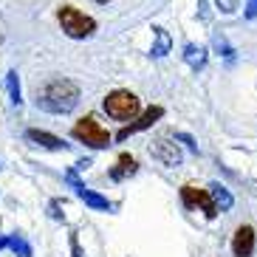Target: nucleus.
I'll return each instance as SVG.
<instances>
[{
	"label": "nucleus",
	"mask_w": 257,
	"mask_h": 257,
	"mask_svg": "<svg viewBox=\"0 0 257 257\" xmlns=\"http://www.w3.org/2000/svg\"><path fill=\"white\" fill-rule=\"evenodd\" d=\"M34 102H37L40 110L54 116H65L71 113L76 105H79V85L71 82V79H48L46 85H40L37 93H34Z\"/></svg>",
	"instance_id": "nucleus-1"
},
{
	"label": "nucleus",
	"mask_w": 257,
	"mask_h": 257,
	"mask_svg": "<svg viewBox=\"0 0 257 257\" xmlns=\"http://www.w3.org/2000/svg\"><path fill=\"white\" fill-rule=\"evenodd\" d=\"M105 113L116 121H136L142 116V102L130 91H110L105 96Z\"/></svg>",
	"instance_id": "nucleus-2"
},
{
	"label": "nucleus",
	"mask_w": 257,
	"mask_h": 257,
	"mask_svg": "<svg viewBox=\"0 0 257 257\" xmlns=\"http://www.w3.org/2000/svg\"><path fill=\"white\" fill-rule=\"evenodd\" d=\"M57 20H60L62 31H65L71 40H85V37H91L93 31H96V20L88 17V15H82V12L74 9V6H60Z\"/></svg>",
	"instance_id": "nucleus-3"
},
{
	"label": "nucleus",
	"mask_w": 257,
	"mask_h": 257,
	"mask_svg": "<svg viewBox=\"0 0 257 257\" xmlns=\"http://www.w3.org/2000/svg\"><path fill=\"white\" fill-rule=\"evenodd\" d=\"M71 136H74L76 142H82L85 147H91V150H105L107 144H110V139H113L107 133V127H102L93 116H82V119L71 127Z\"/></svg>",
	"instance_id": "nucleus-4"
},
{
	"label": "nucleus",
	"mask_w": 257,
	"mask_h": 257,
	"mask_svg": "<svg viewBox=\"0 0 257 257\" xmlns=\"http://www.w3.org/2000/svg\"><path fill=\"white\" fill-rule=\"evenodd\" d=\"M65 184H68V187L74 189V195L79 198V201H85L91 209H99V212H110L113 209V204H110L105 195L93 192L91 187H85V181H79V170H76V167H71L68 173H65Z\"/></svg>",
	"instance_id": "nucleus-5"
},
{
	"label": "nucleus",
	"mask_w": 257,
	"mask_h": 257,
	"mask_svg": "<svg viewBox=\"0 0 257 257\" xmlns=\"http://www.w3.org/2000/svg\"><path fill=\"white\" fill-rule=\"evenodd\" d=\"M181 204L187 206V209H195V206H201V212H204L209 220L218 218V204H215V198L209 195V189H198V187H181Z\"/></svg>",
	"instance_id": "nucleus-6"
},
{
	"label": "nucleus",
	"mask_w": 257,
	"mask_h": 257,
	"mask_svg": "<svg viewBox=\"0 0 257 257\" xmlns=\"http://www.w3.org/2000/svg\"><path fill=\"white\" fill-rule=\"evenodd\" d=\"M150 153H153V159L161 161L164 167H178L184 161V153H181V147L175 144V136L173 139H170V136L156 139V142H153V147H150Z\"/></svg>",
	"instance_id": "nucleus-7"
},
{
	"label": "nucleus",
	"mask_w": 257,
	"mask_h": 257,
	"mask_svg": "<svg viewBox=\"0 0 257 257\" xmlns=\"http://www.w3.org/2000/svg\"><path fill=\"white\" fill-rule=\"evenodd\" d=\"M164 116V107H159V105H153V107H147L142 116H139L136 121H130V124H124V127L116 133V142H127L130 136H136V133H142V130H147V127H153L156 121Z\"/></svg>",
	"instance_id": "nucleus-8"
},
{
	"label": "nucleus",
	"mask_w": 257,
	"mask_h": 257,
	"mask_svg": "<svg viewBox=\"0 0 257 257\" xmlns=\"http://www.w3.org/2000/svg\"><path fill=\"white\" fill-rule=\"evenodd\" d=\"M254 229L251 226H237L232 237V254L234 257H251L254 254Z\"/></svg>",
	"instance_id": "nucleus-9"
},
{
	"label": "nucleus",
	"mask_w": 257,
	"mask_h": 257,
	"mask_svg": "<svg viewBox=\"0 0 257 257\" xmlns=\"http://www.w3.org/2000/svg\"><path fill=\"white\" fill-rule=\"evenodd\" d=\"M139 170V161L130 156V153H121L119 159H116V164L110 167V173H107V178L110 181H124V178H130V175H136Z\"/></svg>",
	"instance_id": "nucleus-10"
},
{
	"label": "nucleus",
	"mask_w": 257,
	"mask_h": 257,
	"mask_svg": "<svg viewBox=\"0 0 257 257\" xmlns=\"http://www.w3.org/2000/svg\"><path fill=\"white\" fill-rule=\"evenodd\" d=\"M26 139H29V142H34L37 144V147H46V150H68V144L62 142L60 136H54V133H46V130H26Z\"/></svg>",
	"instance_id": "nucleus-11"
},
{
	"label": "nucleus",
	"mask_w": 257,
	"mask_h": 257,
	"mask_svg": "<svg viewBox=\"0 0 257 257\" xmlns=\"http://www.w3.org/2000/svg\"><path fill=\"white\" fill-rule=\"evenodd\" d=\"M184 60L192 71H204L206 62H209V51L204 46H195V43H187L184 46Z\"/></svg>",
	"instance_id": "nucleus-12"
},
{
	"label": "nucleus",
	"mask_w": 257,
	"mask_h": 257,
	"mask_svg": "<svg viewBox=\"0 0 257 257\" xmlns=\"http://www.w3.org/2000/svg\"><path fill=\"white\" fill-rule=\"evenodd\" d=\"M153 48H150V57H167L170 54V48H173V40H170V31L161 29V26H156L153 29Z\"/></svg>",
	"instance_id": "nucleus-13"
},
{
	"label": "nucleus",
	"mask_w": 257,
	"mask_h": 257,
	"mask_svg": "<svg viewBox=\"0 0 257 257\" xmlns=\"http://www.w3.org/2000/svg\"><path fill=\"white\" fill-rule=\"evenodd\" d=\"M206 189H209V195L215 198V204H218V209H220V212H229V209H232L234 198H232V192H229L226 187H220L218 181H212Z\"/></svg>",
	"instance_id": "nucleus-14"
},
{
	"label": "nucleus",
	"mask_w": 257,
	"mask_h": 257,
	"mask_svg": "<svg viewBox=\"0 0 257 257\" xmlns=\"http://www.w3.org/2000/svg\"><path fill=\"white\" fill-rule=\"evenodd\" d=\"M6 88H9V99H12V105H15V107L23 105V93H20V76H17L15 68L6 74Z\"/></svg>",
	"instance_id": "nucleus-15"
},
{
	"label": "nucleus",
	"mask_w": 257,
	"mask_h": 257,
	"mask_svg": "<svg viewBox=\"0 0 257 257\" xmlns=\"http://www.w3.org/2000/svg\"><path fill=\"white\" fill-rule=\"evenodd\" d=\"M9 249L15 251L17 257H31V246L20 237V234H9Z\"/></svg>",
	"instance_id": "nucleus-16"
},
{
	"label": "nucleus",
	"mask_w": 257,
	"mask_h": 257,
	"mask_svg": "<svg viewBox=\"0 0 257 257\" xmlns=\"http://www.w3.org/2000/svg\"><path fill=\"white\" fill-rule=\"evenodd\" d=\"M215 6H218V12H223V15H234L237 6H240V0H215Z\"/></svg>",
	"instance_id": "nucleus-17"
},
{
	"label": "nucleus",
	"mask_w": 257,
	"mask_h": 257,
	"mask_svg": "<svg viewBox=\"0 0 257 257\" xmlns=\"http://www.w3.org/2000/svg\"><path fill=\"white\" fill-rule=\"evenodd\" d=\"M215 48H218V51L223 54V57H226V60H232V57H234L232 46H229L226 40H223V34H215Z\"/></svg>",
	"instance_id": "nucleus-18"
},
{
	"label": "nucleus",
	"mask_w": 257,
	"mask_h": 257,
	"mask_svg": "<svg viewBox=\"0 0 257 257\" xmlns=\"http://www.w3.org/2000/svg\"><path fill=\"white\" fill-rule=\"evenodd\" d=\"M60 201H51V204H48V215H51V218L54 220H65V215H62V212H60Z\"/></svg>",
	"instance_id": "nucleus-19"
},
{
	"label": "nucleus",
	"mask_w": 257,
	"mask_h": 257,
	"mask_svg": "<svg viewBox=\"0 0 257 257\" xmlns=\"http://www.w3.org/2000/svg\"><path fill=\"white\" fill-rule=\"evenodd\" d=\"M175 142H184V144H187V147H189L192 153H198V144L192 142V139H189L187 133H175Z\"/></svg>",
	"instance_id": "nucleus-20"
},
{
	"label": "nucleus",
	"mask_w": 257,
	"mask_h": 257,
	"mask_svg": "<svg viewBox=\"0 0 257 257\" xmlns=\"http://www.w3.org/2000/svg\"><path fill=\"white\" fill-rule=\"evenodd\" d=\"M246 17H249V20H257V0H249V3H246Z\"/></svg>",
	"instance_id": "nucleus-21"
},
{
	"label": "nucleus",
	"mask_w": 257,
	"mask_h": 257,
	"mask_svg": "<svg viewBox=\"0 0 257 257\" xmlns=\"http://www.w3.org/2000/svg\"><path fill=\"white\" fill-rule=\"evenodd\" d=\"M0 249H9V237H0Z\"/></svg>",
	"instance_id": "nucleus-22"
},
{
	"label": "nucleus",
	"mask_w": 257,
	"mask_h": 257,
	"mask_svg": "<svg viewBox=\"0 0 257 257\" xmlns=\"http://www.w3.org/2000/svg\"><path fill=\"white\" fill-rule=\"evenodd\" d=\"M96 3H102V6H105V3H110V0H96Z\"/></svg>",
	"instance_id": "nucleus-23"
}]
</instances>
